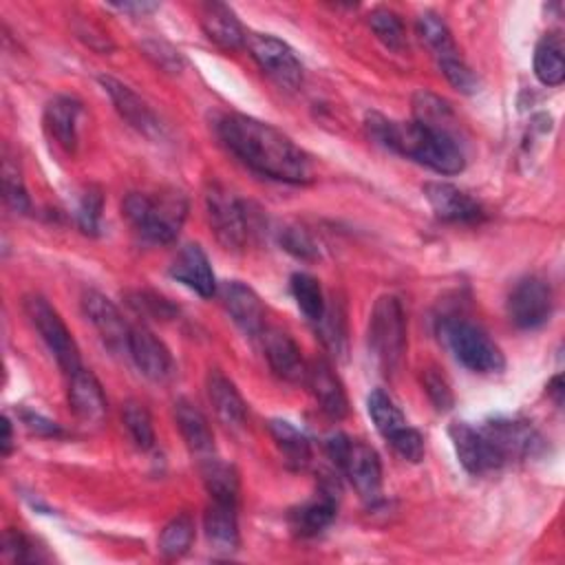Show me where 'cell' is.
Masks as SVG:
<instances>
[{
  "instance_id": "9a60e30c",
  "label": "cell",
  "mask_w": 565,
  "mask_h": 565,
  "mask_svg": "<svg viewBox=\"0 0 565 565\" xmlns=\"http://www.w3.org/2000/svg\"><path fill=\"white\" fill-rule=\"evenodd\" d=\"M221 300L225 311L230 313V318L234 320V324L252 335V338H260V333L265 331V305L258 298V294L241 282V280H230L221 287Z\"/></svg>"
},
{
  "instance_id": "603a6c76",
  "label": "cell",
  "mask_w": 565,
  "mask_h": 565,
  "mask_svg": "<svg viewBox=\"0 0 565 565\" xmlns=\"http://www.w3.org/2000/svg\"><path fill=\"white\" fill-rule=\"evenodd\" d=\"M174 422H177V428H179L190 455L196 457L199 466L216 457L212 428H210L205 415L192 402H188V399L174 402Z\"/></svg>"
},
{
  "instance_id": "d4e9b609",
  "label": "cell",
  "mask_w": 565,
  "mask_h": 565,
  "mask_svg": "<svg viewBox=\"0 0 565 565\" xmlns=\"http://www.w3.org/2000/svg\"><path fill=\"white\" fill-rule=\"evenodd\" d=\"M201 26L205 35L223 51H238L247 44V33L243 24L223 2L201 4Z\"/></svg>"
},
{
  "instance_id": "ba28073f",
  "label": "cell",
  "mask_w": 565,
  "mask_h": 565,
  "mask_svg": "<svg viewBox=\"0 0 565 565\" xmlns=\"http://www.w3.org/2000/svg\"><path fill=\"white\" fill-rule=\"evenodd\" d=\"M205 210L216 241L225 249H243L252 227L245 201H241L221 183H210V188L205 190Z\"/></svg>"
},
{
  "instance_id": "52a82bcc",
  "label": "cell",
  "mask_w": 565,
  "mask_h": 565,
  "mask_svg": "<svg viewBox=\"0 0 565 565\" xmlns=\"http://www.w3.org/2000/svg\"><path fill=\"white\" fill-rule=\"evenodd\" d=\"M22 307H24V313H26L29 322L33 324V329L40 333V338L44 340L49 351L55 355L60 369L66 375L77 371L82 366L77 342H75L73 333L68 331V327L64 324L62 316L55 311V307H51V302L38 294L24 296Z\"/></svg>"
},
{
  "instance_id": "c3c4849f",
  "label": "cell",
  "mask_w": 565,
  "mask_h": 565,
  "mask_svg": "<svg viewBox=\"0 0 565 565\" xmlns=\"http://www.w3.org/2000/svg\"><path fill=\"white\" fill-rule=\"evenodd\" d=\"M115 9H119V11H124V13H130V15H146V13H152L154 9H159V4L157 2H117V4H113Z\"/></svg>"
},
{
  "instance_id": "8d00e7d4",
  "label": "cell",
  "mask_w": 565,
  "mask_h": 565,
  "mask_svg": "<svg viewBox=\"0 0 565 565\" xmlns=\"http://www.w3.org/2000/svg\"><path fill=\"white\" fill-rule=\"evenodd\" d=\"M2 194H4V203L11 210L22 212V214L29 212L31 201H29V194L24 188V179H22L20 166L11 157L2 159Z\"/></svg>"
},
{
  "instance_id": "cb8c5ba5",
  "label": "cell",
  "mask_w": 565,
  "mask_h": 565,
  "mask_svg": "<svg viewBox=\"0 0 565 565\" xmlns=\"http://www.w3.org/2000/svg\"><path fill=\"white\" fill-rule=\"evenodd\" d=\"M207 399L225 428H241L247 419V404L234 382L218 369H210L205 377Z\"/></svg>"
},
{
  "instance_id": "60d3db41",
  "label": "cell",
  "mask_w": 565,
  "mask_h": 565,
  "mask_svg": "<svg viewBox=\"0 0 565 565\" xmlns=\"http://www.w3.org/2000/svg\"><path fill=\"white\" fill-rule=\"evenodd\" d=\"M102 207H104V196L97 188H88L77 205V223L82 232L86 234H97L99 230V218H102Z\"/></svg>"
},
{
  "instance_id": "74e56055",
  "label": "cell",
  "mask_w": 565,
  "mask_h": 565,
  "mask_svg": "<svg viewBox=\"0 0 565 565\" xmlns=\"http://www.w3.org/2000/svg\"><path fill=\"white\" fill-rule=\"evenodd\" d=\"M417 31H419V38L430 46V51L435 53V57H439V55H444V53L457 49L455 42H452L450 31H448V26H446V22H444L437 13H430V11L422 13V15L417 18Z\"/></svg>"
},
{
  "instance_id": "7402d4cb",
  "label": "cell",
  "mask_w": 565,
  "mask_h": 565,
  "mask_svg": "<svg viewBox=\"0 0 565 565\" xmlns=\"http://www.w3.org/2000/svg\"><path fill=\"white\" fill-rule=\"evenodd\" d=\"M203 530L210 547L216 554L230 556L238 550V519H236V501L210 499L203 514Z\"/></svg>"
},
{
  "instance_id": "d6a6232c",
  "label": "cell",
  "mask_w": 565,
  "mask_h": 565,
  "mask_svg": "<svg viewBox=\"0 0 565 565\" xmlns=\"http://www.w3.org/2000/svg\"><path fill=\"white\" fill-rule=\"evenodd\" d=\"M291 296L309 322H318L324 316L327 300L318 278H313L311 274L298 271L291 276Z\"/></svg>"
},
{
  "instance_id": "4fadbf2b",
  "label": "cell",
  "mask_w": 565,
  "mask_h": 565,
  "mask_svg": "<svg viewBox=\"0 0 565 565\" xmlns=\"http://www.w3.org/2000/svg\"><path fill=\"white\" fill-rule=\"evenodd\" d=\"M128 353L137 369L154 382H166L174 373V360L170 349L143 324L130 327Z\"/></svg>"
},
{
  "instance_id": "ab89813d",
  "label": "cell",
  "mask_w": 565,
  "mask_h": 565,
  "mask_svg": "<svg viewBox=\"0 0 565 565\" xmlns=\"http://www.w3.org/2000/svg\"><path fill=\"white\" fill-rule=\"evenodd\" d=\"M278 243L282 245L285 252H289L296 258H302V260L318 258V245H316L313 236L305 227H300V225H285V227H280Z\"/></svg>"
},
{
  "instance_id": "d6986e66",
  "label": "cell",
  "mask_w": 565,
  "mask_h": 565,
  "mask_svg": "<svg viewBox=\"0 0 565 565\" xmlns=\"http://www.w3.org/2000/svg\"><path fill=\"white\" fill-rule=\"evenodd\" d=\"M68 406L82 424H102L108 411L99 380L84 366L68 375Z\"/></svg>"
},
{
  "instance_id": "7a4b0ae2",
  "label": "cell",
  "mask_w": 565,
  "mask_h": 565,
  "mask_svg": "<svg viewBox=\"0 0 565 565\" xmlns=\"http://www.w3.org/2000/svg\"><path fill=\"white\" fill-rule=\"evenodd\" d=\"M369 137L382 148L408 157L439 174H459L466 166L457 137L444 124L395 121L380 113L366 115Z\"/></svg>"
},
{
  "instance_id": "8fae6325",
  "label": "cell",
  "mask_w": 565,
  "mask_h": 565,
  "mask_svg": "<svg viewBox=\"0 0 565 565\" xmlns=\"http://www.w3.org/2000/svg\"><path fill=\"white\" fill-rule=\"evenodd\" d=\"M450 441L455 446L459 463L470 475H486L490 470H497L503 466L499 452L494 450L492 441L481 428H472L466 422H455L448 428Z\"/></svg>"
},
{
  "instance_id": "f6af8a7d",
  "label": "cell",
  "mask_w": 565,
  "mask_h": 565,
  "mask_svg": "<svg viewBox=\"0 0 565 565\" xmlns=\"http://www.w3.org/2000/svg\"><path fill=\"white\" fill-rule=\"evenodd\" d=\"M143 51L150 60H154L157 66L170 71V73H177L181 66H183V60L179 55L177 49H172L168 42H161V40H146L143 42Z\"/></svg>"
},
{
  "instance_id": "bcb514c9",
  "label": "cell",
  "mask_w": 565,
  "mask_h": 565,
  "mask_svg": "<svg viewBox=\"0 0 565 565\" xmlns=\"http://www.w3.org/2000/svg\"><path fill=\"white\" fill-rule=\"evenodd\" d=\"M130 305L137 311L148 313L152 318H170V316H174V307L163 296H157V294H150V291H137L130 298Z\"/></svg>"
},
{
  "instance_id": "2e32d148",
  "label": "cell",
  "mask_w": 565,
  "mask_h": 565,
  "mask_svg": "<svg viewBox=\"0 0 565 565\" xmlns=\"http://www.w3.org/2000/svg\"><path fill=\"white\" fill-rule=\"evenodd\" d=\"M481 430L492 441L503 466L512 459H523V457L532 455L541 441L536 430L527 422H521V419H494V422L483 424Z\"/></svg>"
},
{
  "instance_id": "681fc988",
  "label": "cell",
  "mask_w": 565,
  "mask_h": 565,
  "mask_svg": "<svg viewBox=\"0 0 565 565\" xmlns=\"http://www.w3.org/2000/svg\"><path fill=\"white\" fill-rule=\"evenodd\" d=\"M547 393H550V397L554 399V404H556V406H561V404H563V377H561V375H554V377L550 380V384H547Z\"/></svg>"
},
{
  "instance_id": "5b68a950",
  "label": "cell",
  "mask_w": 565,
  "mask_h": 565,
  "mask_svg": "<svg viewBox=\"0 0 565 565\" xmlns=\"http://www.w3.org/2000/svg\"><path fill=\"white\" fill-rule=\"evenodd\" d=\"M327 452L333 463L349 477L362 499L375 501L380 497L382 461L373 446L335 433L327 439Z\"/></svg>"
},
{
  "instance_id": "1f68e13d",
  "label": "cell",
  "mask_w": 565,
  "mask_h": 565,
  "mask_svg": "<svg viewBox=\"0 0 565 565\" xmlns=\"http://www.w3.org/2000/svg\"><path fill=\"white\" fill-rule=\"evenodd\" d=\"M199 468H201L203 483L207 488L210 499H225V501L238 499V475H236L234 466L214 457V459L201 463Z\"/></svg>"
},
{
  "instance_id": "4dcf8cb0",
  "label": "cell",
  "mask_w": 565,
  "mask_h": 565,
  "mask_svg": "<svg viewBox=\"0 0 565 565\" xmlns=\"http://www.w3.org/2000/svg\"><path fill=\"white\" fill-rule=\"evenodd\" d=\"M366 408H369V415L377 428V433L388 441L393 435H397L406 424V417L404 413L395 406V402L382 391V388H375L371 391L369 399H366Z\"/></svg>"
},
{
  "instance_id": "e0dca14e",
  "label": "cell",
  "mask_w": 565,
  "mask_h": 565,
  "mask_svg": "<svg viewBox=\"0 0 565 565\" xmlns=\"http://www.w3.org/2000/svg\"><path fill=\"white\" fill-rule=\"evenodd\" d=\"M102 88L108 93L115 110L141 135L146 137H159L161 135V124L157 119V115L152 113V108L126 84L117 82L115 77H99Z\"/></svg>"
},
{
  "instance_id": "83f0119b",
  "label": "cell",
  "mask_w": 565,
  "mask_h": 565,
  "mask_svg": "<svg viewBox=\"0 0 565 565\" xmlns=\"http://www.w3.org/2000/svg\"><path fill=\"white\" fill-rule=\"evenodd\" d=\"M534 75L545 86H558L565 79L563 40L558 33H545L534 49Z\"/></svg>"
},
{
  "instance_id": "f907efd6",
  "label": "cell",
  "mask_w": 565,
  "mask_h": 565,
  "mask_svg": "<svg viewBox=\"0 0 565 565\" xmlns=\"http://www.w3.org/2000/svg\"><path fill=\"white\" fill-rule=\"evenodd\" d=\"M11 444H13V435H11V422L9 417H2V439H0V448L2 455L11 452Z\"/></svg>"
},
{
  "instance_id": "ffe728a7",
  "label": "cell",
  "mask_w": 565,
  "mask_h": 565,
  "mask_svg": "<svg viewBox=\"0 0 565 565\" xmlns=\"http://www.w3.org/2000/svg\"><path fill=\"white\" fill-rule=\"evenodd\" d=\"M168 274L177 282H183L185 287H190L192 291H196L203 298H210L216 294V278H214L212 265H210L203 247L196 243H188L177 252L174 260L170 263Z\"/></svg>"
},
{
  "instance_id": "e575fe53",
  "label": "cell",
  "mask_w": 565,
  "mask_h": 565,
  "mask_svg": "<svg viewBox=\"0 0 565 565\" xmlns=\"http://www.w3.org/2000/svg\"><path fill=\"white\" fill-rule=\"evenodd\" d=\"M369 26L377 35V40L391 49V51H402L406 44V33L399 15L391 9H375L369 13Z\"/></svg>"
},
{
  "instance_id": "ac0fdd59",
  "label": "cell",
  "mask_w": 565,
  "mask_h": 565,
  "mask_svg": "<svg viewBox=\"0 0 565 565\" xmlns=\"http://www.w3.org/2000/svg\"><path fill=\"white\" fill-rule=\"evenodd\" d=\"M305 382L324 415H329L331 419H342L349 413L344 384L327 360H313L311 364H307Z\"/></svg>"
},
{
  "instance_id": "44dd1931",
  "label": "cell",
  "mask_w": 565,
  "mask_h": 565,
  "mask_svg": "<svg viewBox=\"0 0 565 565\" xmlns=\"http://www.w3.org/2000/svg\"><path fill=\"white\" fill-rule=\"evenodd\" d=\"M260 340H263L265 358L278 377L287 382L305 380L307 364L302 360L300 347L287 331L278 327H265V331L260 333Z\"/></svg>"
},
{
  "instance_id": "484cf974",
  "label": "cell",
  "mask_w": 565,
  "mask_h": 565,
  "mask_svg": "<svg viewBox=\"0 0 565 565\" xmlns=\"http://www.w3.org/2000/svg\"><path fill=\"white\" fill-rule=\"evenodd\" d=\"M82 104L75 97L57 95L44 108V128L51 139L66 152H75L77 148V121H79Z\"/></svg>"
},
{
  "instance_id": "30bf717a",
  "label": "cell",
  "mask_w": 565,
  "mask_h": 565,
  "mask_svg": "<svg viewBox=\"0 0 565 565\" xmlns=\"http://www.w3.org/2000/svg\"><path fill=\"white\" fill-rule=\"evenodd\" d=\"M552 309V287L539 276L521 278L508 296V316L519 329H539L550 320Z\"/></svg>"
},
{
  "instance_id": "f35d334b",
  "label": "cell",
  "mask_w": 565,
  "mask_h": 565,
  "mask_svg": "<svg viewBox=\"0 0 565 565\" xmlns=\"http://www.w3.org/2000/svg\"><path fill=\"white\" fill-rule=\"evenodd\" d=\"M316 327L320 329V338L324 342V347L333 353V355H342L344 347H347V329H344V313L338 305L327 307L324 316L316 322Z\"/></svg>"
},
{
  "instance_id": "9c48e42d",
  "label": "cell",
  "mask_w": 565,
  "mask_h": 565,
  "mask_svg": "<svg viewBox=\"0 0 565 565\" xmlns=\"http://www.w3.org/2000/svg\"><path fill=\"white\" fill-rule=\"evenodd\" d=\"M245 46L263 73L269 75L278 86L296 90L302 84V64L294 49L280 38L269 33H249Z\"/></svg>"
},
{
  "instance_id": "836d02e7",
  "label": "cell",
  "mask_w": 565,
  "mask_h": 565,
  "mask_svg": "<svg viewBox=\"0 0 565 565\" xmlns=\"http://www.w3.org/2000/svg\"><path fill=\"white\" fill-rule=\"evenodd\" d=\"M124 426L128 430V435L132 437L135 446L141 450H150L154 446V426H152V417L148 413V408L141 402H126L124 411Z\"/></svg>"
},
{
  "instance_id": "3957f363",
  "label": "cell",
  "mask_w": 565,
  "mask_h": 565,
  "mask_svg": "<svg viewBox=\"0 0 565 565\" xmlns=\"http://www.w3.org/2000/svg\"><path fill=\"white\" fill-rule=\"evenodd\" d=\"M132 230L148 243H172L188 216V196L174 188L154 194L130 192L121 203Z\"/></svg>"
},
{
  "instance_id": "f1b7e54d",
  "label": "cell",
  "mask_w": 565,
  "mask_h": 565,
  "mask_svg": "<svg viewBox=\"0 0 565 565\" xmlns=\"http://www.w3.org/2000/svg\"><path fill=\"white\" fill-rule=\"evenodd\" d=\"M269 433L282 452L285 461L289 468L300 470L309 463L311 459V444L302 430H298L291 422L287 419H271L269 422Z\"/></svg>"
},
{
  "instance_id": "b9f144b4",
  "label": "cell",
  "mask_w": 565,
  "mask_h": 565,
  "mask_svg": "<svg viewBox=\"0 0 565 565\" xmlns=\"http://www.w3.org/2000/svg\"><path fill=\"white\" fill-rule=\"evenodd\" d=\"M424 388L430 397V402L435 404L437 411H448L452 406V391L448 380L444 377V373H439V369L430 366L424 371Z\"/></svg>"
},
{
  "instance_id": "5bb4252c",
  "label": "cell",
  "mask_w": 565,
  "mask_h": 565,
  "mask_svg": "<svg viewBox=\"0 0 565 565\" xmlns=\"http://www.w3.org/2000/svg\"><path fill=\"white\" fill-rule=\"evenodd\" d=\"M424 196L437 218L450 223H475L483 218V207L468 192L446 181H428Z\"/></svg>"
},
{
  "instance_id": "d590c367",
  "label": "cell",
  "mask_w": 565,
  "mask_h": 565,
  "mask_svg": "<svg viewBox=\"0 0 565 565\" xmlns=\"http://www.w3.org/2000/svg\"><path fill=\"white\" fill-rule=\"evenodd\" d=\"M437 64L441 68V73L446 75V79L461 93L472 95L479 90V77L475 75V71L466 64V60L459 55L457 49L444 53L437 57Z\"/></svg>"
},
{
  "instance_id": "277c9868",
  "label": "cell",
  "mask_w": 565,
  "mask_h": 565,
  "mask_svg": "<svg viewBox=\"0 0 565 565\" xmlns=\"http://www.w3.org/2000/svg\"><path fill=\"white\" fill-rule=\"evenodd\" d=\"M439 335L450 353L475 373H499L505 366L499 344L475 322L463 318H446L439 324Z\"/></svg>"
},
{
  "instance_id": "8992f818",
  "label": "cell",
  "mask_w": 565,
  "mask_h": 565,
  "mask_svg": "<svg viewBox=\"0 0 565 565\" xmlns=\"http://www.w3.org/2000/svg\"><path fill=\"white\" fill-rule=\"evenodd\" d=\"M369 349L384 371H395L406 349V316L399 298L380 296L369 320Z\"/></svg>"
},
{
  "instance_id": "7bdbcfd3",
  "label": "cell",
  "mask_w": 565,
  "mask_h": 565,
  "mask_svg": "<svg viewBox=\"0 0 565 565\" xmlns=\"http://www.w3.org/2000/svg\"><path fill=\"white\" fill-rule=\"evenodd\" d=\"M388 444L393 446V450L399 457H404L408 461H419L424 457V437L411 426H404L397 435H393L388 439Z\"/></svg>"
},
{
  "instance_id": "4316f807",
  "label": "cell",
  "mask_w": 565,
  "mask_h": 565,
  "mask_svg": "<svg viewBox=\"0 0 565 565\" xmlns=\"http://www.w3.org/2000/svg\"><path fill=\"white\" fill-rule=\"evenodd\" d=\"M335 488L331 486H322L320 494L298 508H294L289 512V527L298 534V536H316L320 534L335 516Z\"/></svg>"
},
{
  "instance_id": "7dc6e473",
  "label": "cell",
  "mask_w": 565,
  "mask_h": 565,
  "mask_svg": "<svg viewBox=\"0 0 565 565\" xmlns=\"http://www.w3.org/2000/svg\"><path fill=\"white\" fill-rule=\"evenodd\" d=\"M22 419H24L26 428H29V430H33V433H38V435H60V433H62V430H60V426H57L55 422L44 419L42 415L31 413V411L22 413Z\"/></svg>"
},
{
  "instance_id": "6da1fadb",
  "label": "cell",
  "mask_w": 565,
  "mask_h": 565,
  "mask_svg": "<svg viewBox=\"0 0 565 565\" xmlns=\"http://www.w3.org/2000/svg\"><path fill=\"white\" fill-rule=\"evenodd\" d=\"M216 135L223 146L254 172L285 181H311V159L307 152L276 126L243 113H225L216 121Z\"/></svg>"
},
{
  "instance_id": "ee69618b",
  "label": "cell",
  "mask_w": 565,
  "mask_h": 565,
  "mask_svg": "<svg viewBox=\"0 0 565 565\" xmlns=\"http://www.w3.org/2000/svg\"><path fill=\"white\" fill-rule=\"evenodd\" d=\"M2 554L9 561L15 563H29V561H38V554L33 550V543L18 530H7L2 536Z\"/></svg>"
},
{
  "instance_id": "7c38bea8",
  "label": "cell",
  "mask_w": 565,
  "mask_h": 565,
  "mask_svg": "<svg viewBox=\"0 0 565 565\" xmlns=\"http://www.w3.org/2000/svg\"><path fill=\"white\" fill-rule=\"evenodd\" d=\"M82 309L108 349L128 351L130 327L126 324L124 316L119 313V309L115 307L113 300H108L104 294L90 289V291H84V296H82Z\"/></svg>"
},
{
  "instance_id": "f546056e",
  "label": "cell",
  "mask_w": 565,
  "mask_h": 565,
  "mask_svg": "<svg viewBox=\"0 0 565 565\" xmlns=\"http://www.w3.org/2000/svg\"><path fill=\"white\" fill-rule=\"evenodd\" d=\"M192 543H194V519L188 512L172 516L159 534V552L168 561H177L183 554H188Z\"/></svg>"
}]
</instances>
